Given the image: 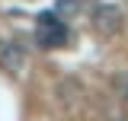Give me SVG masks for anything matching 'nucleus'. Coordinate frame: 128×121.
Returning <instances> with one entry per match:
<instances>
[{
    "label": "nucleus",
    "instance_id": "2",
    "mask_svg": "<svg viewBox=\"0 0 128 121\" xmlns=\"http://www.w3.org/2000/svg\"><path fill=\"white\" fill-rule=\"evenodd\" d=\"M93 26H96V32H102V35H115V32H122V26H125V13H122V6H112V3L99 6V10L93 13Z\"/></svg>",
    "mask_w": 128,
    "mask_h": 121
},
{
    "label": "nucleus",
    "instance_id": "5",
    "mask_svg": "<svg viewBox=\"0 0 128 121\" xmlns=\"http://www.w3.org/2000/svg\"><path fill=\"white\" fill-rule=\"evenodd\" d=\"M125 96H128V92H125Z\"/></svg>",
    "mask_w": 128,
    "mask_h": 121
},
{
    "label": "nucleus",
    "instance_id": "1",
    "mask_svg": "<svg viewBox=\"0 0 128 121\" xmlns=\"http://www.w3.org/2000/svg\"><path fill=\"white\" fill-rule=\"evenodd\" d=\"M35 42L38 48H64L67 45V26L61 22L58 13H42L38 22H35Z\"/></svg>",
    "mask_w": 128,
    "mask_h": 121
},
{
    "label": "nucleus",
    "instance_id": "4",
    "mask_svg": "<svg viewBox=\"0 0 128 121\" xmlns=\"http://www.w3.org/2000/svg\"><path fill=\"white\" fill-rule=\"evenodd\" d=\"M80 6H83V0H58L54 3V13L58 16H77Z\"/></svg>",
    "mask_w": 128,
    "mask_h": 121
},
{
    "label": "nucleus",
    "instance_id": "3",
    "mask_svg": "<svg viewBox=\"0 0 128 121\" xmlns=\"http://www.w3.org/2000/svg\"><path fill=\"white\" fill-rule=\"evenodd\" d=\"M22 64H26V54H22V48L16 45V42H0V67L6 70V73H19L22 70Z\"/></svg>",
    "mask_w": 128,
    "mask_h": 121
}]
</instances>
